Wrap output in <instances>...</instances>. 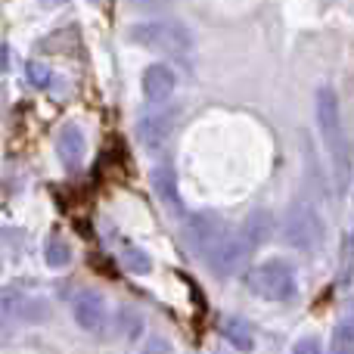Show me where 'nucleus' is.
I'll return each instance as SVG.
<instances>
[{
  "mask_svg": "<svg viewBox=\"0 0 354 354\" xmlns=\"http://www.w3.org/2000/svg\"><path fill=\"white\" fill-rule=\"evenodd\" d=\"M314 115H317V128L324 134L326 147L333 153V162H336V171L339 180L348 174L351 165V156L345 153V134H342V106H339V93L333 91L330 84H320L317 87V97H314Z\"/></svg>",
  "mask_w": 354,
  "mask_h": 354,
  "instance_id": "f257e3e1",
  "label": "nucleus"
},
{
  "mask_svg": "<svg viewBox=\"0 0 354 354\" xmlns=\"http://www.w3.org/2000/svg\"><path fill=\"white\" fill-rule=\"evenodd\" d=\"M283 236L299 252H317L324 245V218L308 199H292L283 218Z\"/></svg>",
  "mask_w": 354,
  "mask_h": 354,
  "instance_id": "f03ea898",
  "label": "nucleus"
},
{
  "mask_svg": "<svg viewBox=\"0 0 354 354\" xmlns=\"http://www.w3.org/2000/svg\"><path fill=\"white\" fill-rule=\"evenodd\" d=\"M131 41L147 50H162V53H189L193 31L174 19H149V22L131 25Z\"/></svg>",
  "mask_w": 354,
  "mask_h": 354,
  "instance_id": "7ed1b4c3",
  "label": "nucleus"
},
{
  "mask_svg": "<svg viewBox=\"0 0 354 354\" xmlns=\"http://www.w3.org/2000/svg\"><path fill=\"white\" fill-rule=\"evenodd\" d=\"M249 283L261 299H270V301H289L295 295V274L280 258H270V261L258 264L252 270Z\"/></svg>",
  "mask_w": 354,
  "mask_h": 354,
  "instance_id": "20e7f679",
  "label": "nucleus"
},
{
  "mask_svg": "<svg viewBox=\"0 0 354 354\" xmlns=\"http://www.w3.org/2000/svg\"><path fill=\"white\" fill-rule=\"evenodd\" d=\"M252 249H255V245L245 239L243 230H230L224 236V243L218 245V252L208 258V264H212L221 277H233V274H239V270H243L245 261H249Z\"/></svg>",
  "mask_w": 354,
  "mask_h": 354,
  "instance_id": "39448f33",
  "label": "nucleus"
},
{
  "mask_svg": "<svg viewBox=\"0 0 354 354\" xmlns=\"http://www.w3.org/2000/svg\"><path fill=\"white\" fill-rule=\"evenodd\" d=\"M174 122L177 112H149L137 122V140L147 153H159L174 134Z\"/></svg>",
  "mask_w": 354,
  "mask_h": 354,
  "instance_id": "423d86ee",
  "label": "nucleus"
},
{
  "mask_svg": "<svg viewBox=\"0 0 354 354\" xmlns=\"http://www.w3.org/2000/svg\"><path fill=\"white\" fill-rule=\"evenodd\" d=\"M72 317L75 324L84 333H100L106 324H109V308H106V299L100 292H81L78 299L72 301Z\"/></svg>",
  "mask_w": 354,
  "mask_h": 354,
  "instance_id": "0eeeda50",
  "label": "nucleus"
},
{
  "mask_svg": "<svg viewBox=\"0 0 354 354\" xmlns=\"http://www.w3.org/2000/svg\"><path fill=\"white\" fill-rule=\"evenodd\" d=\"M140 87H143V97H147L149 103H162V100H168V97L174 93L177 75H174V68H168V66H162V62H156V66H149L147 72H143Z\"/></svg>",
  "mask_w": 354,
  "mask_h": 354,
  "instance_id": "6e6552de",
  "label": "nucleus"
},
{
  "mask_svg": "<svg viewBox=\"0 0 354 354\" xmlns=\"http://www.w3.org/2000/svg\"><path fill=\"white\" fill-rule=\"evenodd\" d=\"M56 147H59V156H62V162H66L68 168H78L81 159H84V149H87L84 131H81L78 124H62Z\"/></svg>",
  "mask_w": 354,
  "mask_h": 354,
  "instance_id": "1a4fd4ad",
  "label": "nucleus"
},
{
  "mask_svg": "<svg viewBox=\"0 0 354 354\" xmlns=\"http://www.w3.org/2000/svg\"><path fill=\"white\" fill-rule=\"evenodd\" d=\"M221 333H224V339L236 351H252V348H255V333H252V326L245 324V320L230 317L224 326H221Z\"/></svg>",
  "mask_w": 354,
  "mask_h": 354,
  "instance_id": "9d476101",
  "label": "nucleus"
},
{
  "mask_svg": "<svg viewBox=\"0 0 354 354\" xmlns=\"http://www.w3.org/2000/svg\"><path fill=\"white\" fill-rule=\"evenodd\" d=\"M153 187L159 193V199L165 202L168 208H180V193H177V180H174V171L165 165H159L153 171Z\"/></svg>",
  "mask_w": 354,
  "mask_h": 354,
  "instance_id": "9b49d317",
  "label": "nucleus"
},
{
  "mask_svg": "<svg viewBox=\"0 0 354 354\" xmlns=\"http://www.w3.org/2000/svg\"><path fill=\"white\" fill-rule=\"evenodd\" d=\"M122 261H124V268H131L134 274H140V277L153 270L149 255L140 249V245H134V243H122Z\"/></svg>",
  "mask_w": 354,
  "mask_h": 354,
  "instance_id": "f8f14e48",
  "label": "nucleus"
},
{
  "mask_svg": "<svg viewBox=\"0 0 354 354\" xmlns=\"http://www.w3.org/2000/svg\"><path fill=\"white\" fill-rule=\"evenodd\" d=\"M243 233H245V239H249L252 245L264 243V239H268V233H270V214L255 212V214H252V218H245Z\"/></svg>",
  "mask_w": 354,
  "mask_h": 354,
  "instance_id": "ddd939ff",
  "label": "nucleus"
},
{
  "mask_svg": "<svg viewBox=\"0 0 354 354\" xmlns=\"http://www.w3.org/2000/svg\"><path fill=\"white\" fill-rule=\"evenodd\" d=\"M25 78H28V84L37 87V91H47V87L53 84V72H50L44 62H25Z\"/></svg>",
  "mask_w": 354,
  "mask_h": 354,
  "instance_id": "4468645a",
  "label": "nucleus"
},
{
  "mask_svg": "<svg viewBox=\"0 0 354 354\" xmlns=\"http://www.w3.org/2000/svg\"><path fill=\"white\" fill-rule=\"evenodd\" d=\"M68 249H66V243H62V239H47V249H44V261L50 264V268H66L68 264Z\"/></svg>",
  "mask_w": 354,
  "mask_h": 354,
  "instance_id": "2eb2a0df",
  "label": "nucleus"
},
{
  "mask_svg": "<svg viewBox=\"0 0 354 354\" xmlns=\"http://www.w3.org/2000/svg\"><path fill=\"white\" fill-rule=\"evenodd\" d=\"M140 354H174V345L162 336H149L147 345L140 348Z\"/></svg>",
  "mask_w": 354,
  "mask_h": 354,
  "instance_id": "dca6fc26",
  "label": "nucleus"
},
{
  "mask_svg": "<svg viewBox=\"0 0 354 354\" xmlns=\"http://www.w3.org/2000/svg\"><path fill=\"white\" fill-rule=\"evenodd\" d=\"M289 354H324V351H320L317 339H299V342L289 348Z\"/></svg>",
  "mask_w": 354,
  "mask_h": 354,
  "instance_id": "f3484780",
  "label": "nucleus"
},
{
  "mask_svg": "<svg viewBox=\"0 0 354 354\" xmlns=\"http://www.w3.org/2000/svg\"><path fill=\"white\" fill-rule=\"evenodd\" d=\"M345 245H348V252H354V227H351L348 236H345Z\"/></svg>",
  "mask_w": 354,
  "mask_h": 354,
  "instance_id": "a211bd4d",
  "label": "nucleus"
}]
</instances>
